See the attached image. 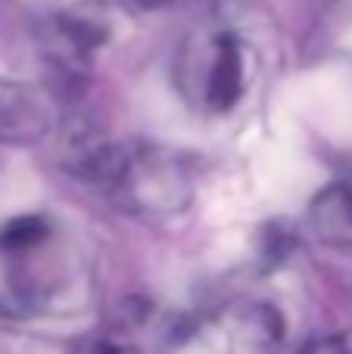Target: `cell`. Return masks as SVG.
I'll return each mask as SVG.
<instances>
[{
    "label": "cell",
    "mask_w": 352,
    "mask_h": 354,
    "mask_svg": "<svg viewBox=\"0 0 352 354\" xmlns=\"http://www.w3.org/2000/svg\"><path fill=\"white\" fill-rule=\"evenodd\" d=\"M69 171L134 218H172L193 199V174L178 153L147 140H87Z\"/></svg>",
    "instance_id": "1"
},
{
    "label": "cell",
    "mask_w": 352,
    "mask_h": 354,
    "mask_svg": "<svg viewBox=\"0 0 352 354\" xmlns=\"http://www.w3.org/2000/svg\"><path fill=\"white\" fill-rule=\"evenodd\" d=\"M249 62L243 41L228 28H197L178 50L175 87L203 115H228L247 93Z\"/></svg>",
    "instance_id": "2"
},
{
    "label": "cell",
    "mask_w": 352,
    "mask_h": 354,
    "mask_svg": "<svg viewBox=\"0 0 352 354\" xmlns=\"http://www.w3.org/2000/svg\"><path fill=\"white\" fill-rule=\"evenodd\" d=\"M60 124V109L44 87L0 81V143L35 147Z\"/></svg>",
    "instance_id": "3"
},
{
    "label": "cell",
    "mask_w": 352,
    "mask_h": 354,
    "mask_svg": "<svg viewBox=\"0 0 352 354\" xmlns=\"http://www.w3.org/2000/svg\"><path fill=\"white\" fill-rule=\"evenodd\" d=\"M109 37V22L91 6L66 10L50 22V50L66 66H85Z\"/></svg>",
    "instance_id": "4"
},
{
    "label": "cell",
    "mask_w": 352,
    "mask_h": 354,
    "mask_svg": "<svg viewBox=\"0 0 352 354\" xmlns=\"http://www.w3.org/2000/svg\"><path fill=\"white\" fill-rule=\"evenodd\" d=\"M309 227L324 245L352 252V187L331 183L312 199Z\"/></svg>",
    "instance_id": "5"
},
{
    "label": "cell",
    "mask_w": 352,
    "mask_h": 354,
    "mask_svg": "<svg viewBox=\"0 0 352 354\" xmlns=\"http://www.w3.org/2000/svg\"><path fill=\"white\" fill-rule=\"evenodd\" d=\"M299 354H352V342L346 336H322L312 339Z\"/></svg>",
    "instance_id": "6"
},
{
    "label": "cell",
    "mask_w": 352,
    "mask_h": 354,
    "mask_svg": "<svg viewBox=\"0 0 352 354\" xmlns=\"http://www.w3.org/2000/svg\"><path fill=\"white\" fill-rule=\"evenodd\" d=\"M72 354H122V351H118L116 345H109V342H81Z\"/></svg>",
    "instance_id": "7"
}]
</instances>
